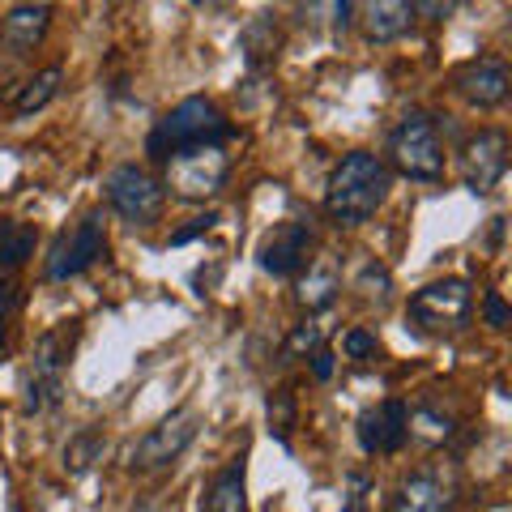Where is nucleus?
I'll use <instances>...</instances> for the list:
<instances>
[{"mask_svg": "<svg viewBox=\"0 0 512 512\" xmlns=\"http://www.w3.org/2000/svg\"><path fill=\"white\" fill-rule=\"evenodd\" d=\"M192 436H197V414H192V410L167 414L163 423L150 427L146 436L137 440V448H133V470H158V466H167V461H175L192 444Z\"/></svg>", "mask_w": 512, "mask_h": 512, "instance_id": "10", "label": "nucleus"}, {"mask_svg": "<svg viewBox=\"0 0 512 512\" xmlns=\"http://www.w3.org/2000/svg\"><path fill=\"white\" fill-rule=\"evenodd\" d=\"M265 414H269V431L286 444L291 440V427H295V397L278 389V393H269V402H265Z\"/></svg>", "mask_w": 512, "mask_h": 512, "instance_id": "23", "label": "nucleus"}, {"mask_svg": "<svg viewBox=\"0 0 512 512\" xmlns=\"http://www.w3.org/2000/svg\"><path fill=\"white\" fill-rule=\"evenodd\" d=\"M389 154H393V167L410 175V180H440L444 146H440L436 120H431L427 111H410V116L393 128Z\"/></svg>", "mask_w": 512, "mask_h": 512, "instance_id": "4", "label": "nucleus"}, {"mask_svg": "<svg viewBox=\"0 0 512 512\" xmlns=\"http://www.w3.org/2000/svg\"><path fill=\"white\" fill-rule=\"evenodd\" d=\"M47 26H52V9L47 5H13L5 18H0V43H5L13 56H26L47 39Z\"/></svg>", "mask_w": 512, "mask_h": 512, "instance_id": "13", "label": "nucleus"}, {"mask_svg": "<svg viewBox=\"0 0 512 512\" xmlns=\"http://www.w3.org/2000/svg\"><path fill=\"white\" fill-rule=\"evenodd\" d=\"M73 338H77V329H69V325L39 338V346H35V376H30V397H26L30 414H39V410L60 402V372H64V359H69V350H73Z\"/></svg>", "mask_w": 512, "mask_h": 512, "instance_id": "8", "label": "nucleus"}, {"mask_svg": "<svg viewBox=\"0 0 512 512\" xmlns=\"http://www.w3.org/2000/svg\"><path fill=\"white\" fill-rule=\"evenodd\" d=\"M35 239H39L35 227L0 218V282H9L30 261V252H35Z\"/></svg>", "mask_w": 512, "mask_h": 512, "instance_id": "16", "label": "nucleus"}, {"mask_svg": "<svg viewBox=\"0 0 512 512\" xmlns=\"http://www.w3.org/2000/svg\"><path fill=\"white\" fill-rule=\"evenodd\" d=\"M103 188H107L111 210H116L120 218H128V222H137V227H150V222L163 214V184H158L146 167L124 163V167H116L107 175Z\"/></svg>", "mask_w": 512, "mask_h": 512, "instance_id": "6", "label": "nucleus"}, {"mask_svg": "<svg viewBox=\"0 0 512 512\" xmlns=\"http://www.w3.org/2000/svg\"><path fill=\"white\" fill-rule=\"evenodd\" d=\"M205 512H248V500H244V461H231V466L214 478L210 495H205Z\"/></svg>", "mask_w": 512, "mask_h": 512, "instance_id": "19", "label": "nucleus"}, {"mask_svg": "<svg viewBox=\"0 0 512 512\" xmlns=\"http://www.w3.org/2000/svg\"><path fill=\"white\" fill-rule=\"evenodd\" d=\"M470 308H474V291L466 278H444V282H431L423 286L419 295L410 299V320L419 329H461L470 320Z\"/></svg>", "mask_w": 512, "mask_h": 512, "instance_id": "5", "label": "nucleus"}, {"mask_svg": "<svg viewBox=\"0 0 512 512\" xmlns=\"http://www.w3.org/2000/svg\"><path fill=\"white\" fill-rule=\"evenodd\" d=\"M389 188H393V175L384 167V158L355 150L333 167L329 188H325V210L342 227H359V222H367L384 205Z\"/></svg>", "mask_w": 512, "mask_h": 512, "instance_id": "1", "label": "nucleus"}, {"mask_svg": "<svg viewBox=\"0 0 512 512\" xmlns=\"http://www.w3.org/2000/svg\"><path fill=\"white\" fill-rule=\"evenodd\" d=\"M312 376L316 380H329L333 376V350H325V346L312 350Z\"/></svg>", "mask_w": 512, "mask_h": 512, "instance_id": "31", "label": "nucleus"}, {"mask_svg": "<svg viewBox=\"0 0 512 512\" xmlns=\"http://www.w3.org/2000/svg\"><path fill=\"white\" fill-rule=\"evenodd\" d=\"M231 137V124L227 116L210 103V99H184L180 107H171L158 128L150 133V158L167 163L175 150H188V146H222Z\"/></svg>", "mask_w": 512, "mask_h": 512, "instance_id": "2", "label": "nucleus"}, {"mask_svg": "<svg viewBox=\"0 0 512 512\" xmlns=\"http://www.w3.org/2000/svg\"><path fill=\"white\" fill-rule=\"evenodd\" d=\"M419 18H427V22H444L448 13H453V5H440V0H423V5H410Z\"/></svg>", "mask_w": 512, "mask_h": 512, "instance_id": "30", "label": "nucleus"}, {"mask_svg": "<svg viewBox=\"0 0 512 512\" xmlns=\"http://www.w3.org/2000/svg\"><path fill=\"white\" fill-rule=\"evenodd\" d=\"M163 167H167L163 192L171 188V197H180V201H210L227 184L231 158L222 146H188V150H175Z\"/></svg>", "mask_w": 512, "mask_h": 512, "instance_id": "3", "label": "nucleus"}, {"mask_svg": "<svg viewBox=\"0 0 512 512\" xmlns=\"http://www.w3.org/2000/svg\"><path fill=\"white\" fill-rule=\"evenodd\" d=\"M508 171V133L500 128H483L478 137L466 141V150H461V180H466L470 192H491L495 184L504 180Z\"/></svg>", "mask_w": 512, "mask_h": 512, "instance_id": "9", "label": "nucleus"}, {"mask_svg": "<svg viewBox=\"0 0 512 512\" xmlns=\"http://www.w3.org/2000/svg\"><path fill=\"white\" fill-rule=\"evenodd\" d=\"M99 457H103V431L99 427H82L69 440V448H64V470H69V474H86Z\"/></svg>", "mask_w": 512, "mask_h": 512, "instance_id": "22", "label": "nucleus"}, {"mask_svg": "<svg viewBox=\"0 0 512 512\" xmlns=\"http://www.w3.org/2000/svg\"><path fill=\"white\" fill-rule=\"evenodd\" d=\"M457 487L444 474H414L402 483L393 500V512H453Z\"/></svg>", "mask_w": 512, "mask_h": 512, "instance_id": "14", "label": "nucleus"}, {"mask_svg": "<svg viewBox=\"0 0 512 512\" xmlns=\"http://www.w3.org/2000/svg\"><path fill=\"white\" fill-rule=\"evenodd\" d=\"M107 248V231H103V210H90L69 235H60L52 252H47V278L64 282V278H77L99 261Z\"/></svg>", "mask_w": 512, "mask_h": 512, "instance_id": "7", "label": "nucleus"}, {"mask_svg": "<svg viewBox=\"0 0 512 512\" xmlns=\"http://www.w3.org/2000/svg\"><path fill=\"white\" fill-rule=\"evenodd\" d=\"M60 82H64V69H56V64L35 73L30 82H22L18 94H13V111H18V116H35V111H43L60 94Z\"/></svg>", "mask_w": 512, "mask_h": 512, "instance_id": "20", "label": "nucleus"}, {"mask_svg": "<svg viewBox=\"0 0 512 512\" xmlns=\"http://www.w3.org/2000/svg\"><path fill=\"white\" fill-rule=\"evenodd\" d=\"M338 291H342L338 269H333L329 261H320V265H312L308 274L299 278V291H295V299H299V308L320 312V308H329V303L338 299Z\"/></svg>", "mask_w": 512, "mask_h": 512, "instance_id": "18", "label": "nucleus"}, {"mask_svg": "<svg viewBox=\"0 0 512 512\" xmlns=\"http://www.w3.org/2000/svg\"><path fill=\"white\" fill-rule=\"evenodd\" d=\"M214 222H218V214H201V218H192V222H188V227H180V231H171V244H175V248H184V244H192V239L210 235V231H214Z\"/></svg>", "mask_w": 512, "mask_h": 512, "instance_id": "27", "label": "nucleus"}, {"mask_svg": "<svg viewBox=\"0 0 512 512\" xmlns=\"http://www.w3.org/2000/svg\"><path fill=\"white\" fill-rule=\"evenodd\" d=\"M342 350H346V359H372L376 355V333L350 329L346 338H342Z\"/></svg>", "mask_w": 512, "mask_h": 512, "instance_id": "25", "label": "nucleus"}, {"mask_svg": "<svg viewBox=\"0 0 512 512\" xmlns=\"http://www.w3.org/2000/svg\"><path fill=\"white\" fill-rule=\"evenodd\" d=\"M320 342H325V325H299L291 338H286V355H312V350H320Z\"/></svg>", "mask_w": 512, "mask_h": 512, "instance_id": "24", "label": "nucleus"}, {"mask_svg": "<svg viewBox=\"0 0 512 512\" xmlns=\"http://www.w3.org/2000/svg\"><path fill=\"white\" fill-rule=\"evenodd\" d=\"M22 308V286L18 282H0V338H5V325L13 320V312Z\"/></svg>", "mask_w": 512, "mask_h": 512, "instance_id": "26", "label": "nucleus"}, {"mask_svg": "<svg viewBox=\"0 0 512 512\" xmlns=\"http://www.w3.org/2000/svg\"><path fill=\"white\" fill-rule=\"evenodd\" d=\"M410 436V410L406 402H380L359 414V444L363 453H397Z\"/></svg>", "mask_w": 512, "mask_h": 512, "instance_id": "12", "label": "nucleus"}, {"mask_svg": "<svg viewBox=\"0 0 512 512\" xmlns=\"http://www.w3.org/2000/svg\"><path fill=\"white\" fill-rule=\"evenodd\" d=\"M308 252H312V231L303 227V222H282V227H274L265 235L256 261H261V269L274 278H295L299 269L312 261Z\"/></svg>", "mask_w": 512, "mask_h": 512, "instance_id": "11", "label": "nucleus"}, {"mask_svg": "<svg viewBox=\"0 0 512 512\" xmlns=\"http://www.w3.org/2000/svg\"><path fill=\"white\" fill-rule=\"evenodd\" d=\"M414 22V9L406 0H376V5H367V39L372 43H393L402 39Z\"/></svg>", "mask_w": 512, "mask_h": 512, "instance_id": "17", "label": "nucleus"}, {"mask_svg": "<svg viewBox=\"0 0 512 512\" xmlns=\"http://www.w3.org/2000/svg\"><path fill=\"white\" fill-rule=\"evenodd\" d=\"M508 86H512V77L504 60H478L457 77L461 99H470L474 107H500L508 99Z\"/></svg>", "mask_w": 512, "mask_h": 512, "instance_id": "15", "label": "nucleus"}, {"mask_svg": "<svg viewBox=\"0 0 512 512\" xmlns=\"http://www.w3.org/2000/svg\"><path fill=\"white\" fill-rule=\"evenodd\" d=\"M483 308H487V325H491V329H504V325H508V303H504L500 291H491Z\"/></svg>", "mask_w": 512, "mask_h": 512, "instance_id": "29", "label": "nucleus"}, {"mask_svg": "<svg viewBox=\"0 0 512 512\" xmlns=\"http://www.w3.org/2000/svg\"><path fill=\"white\" fill-rule=\"evenodd\" d=\"M278 43H282V35H278L274 18H256V22L244 30V52H248L252 73H261L265 64L278 56Z\"/></svg>", "mask_w": 512, "mask_h": 512, "instance_id": "21", "label": "nucleus"}, {"mask_svg": "<svg viewBox=\"0 0 512 512\" xmlns=\"http://www.w3.org/2000/svg\"><path fill=\"white\" fill-rule=\"evenodd\" d=\"M363 291L376 295V299L389 295V269H384V265H367L363 269Z\"/></svg>", "mask_w": 512, "mask_h": 512, "instance_id": "28", "label": "nucleus"}]
</instances>
